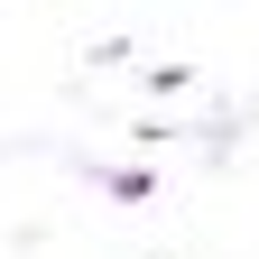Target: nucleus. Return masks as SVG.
<instances>
[{
	"label": "nucleus",
	"mask_w": 259,
	"mask_h": 259,
	"mask_svg": "<svg viewBox=\"0 0 259 259\" xmlns=\"http://www.w3.org/2000/svg\"><path fill=\"white\" fill-rule=\"evenodd\" d=\"M139 83H148V93H157V102H176V93H185V83H194V65H176V56H167V65H148V74H139Z\"/></svg>",
	"instance_id": "f03ea898"
},
{
	"label": "nucleus",
	"mask_w": 259,
	"mask_h": 259,
	"mask_svg": "<svg viewBox=\"0 0 259 259\" xmlns=\"http://www.w3.org/2000/svg\"><path fill=\"white\" fill-rule=\"evenodd\" d=\"M93 185H102L111 204H148V194H157V167H93Z\"/></svg>",
	"instance_id": "f257e3e1"
},
{
	"label": "nucleus",
	"mask_w": 259,
	"mask_h": 259,
	"mask_svg": "<svg viewBox=\"0 0 259 259\" xmlns=\"http://www.w3.org/2000/svg\"><path fill=\"white\" fill-rule=\"evenodd\" d=\"M241 130H250V111H213V120H204V148H232Z\"/></svg>",
	"instance_id": "7ed1b4c3"
}]
</instances>
